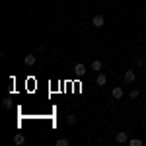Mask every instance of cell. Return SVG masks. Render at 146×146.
<instances>
[{
    "label": "cell",
    "mask_w": 146,
    "mask_h": 146,
    "mask_svg": "<svg viewBox=\"0 0 146 146\" xmlns=\"http://www.w3.org/2000/svg\"><path fill=\"white\" fill-rule=\"evenodd\" d=\"M74 74H76V76H84V74H86V64H82V62L74 64Z\"/></svg>",
    "instance_id": "6da1fadb"
},
{
    "label": "cell",
    "mask_w": 146,
    "mask_h": 146,
    "mask_svg": "<svg viewBox=\"0 0 146 146\" xmlns=\"http://www.w3.org/2000/svg\"><path fill=\"white\" fill-rule=\"evenodd\" d=\"M135 80H136V74L133 72V70H127V72H125V82L131 84V82H135Z\"/></svg>",
    "instance_id": "7a4b0ae2"
},
{
    "label": "cell",
    "mask_w": 146,
    "mask_h": 146,
    "mask_svg": "<svg viewBox=\"0 0 146 146\" xmlns=\"http://www.w3.org/2000/svg\"><path fill=\"white\" fill-rule=\"evenodd\" d=\"M35 60H37V58H35V55H31V53H29V55H25V58H23V62H25L27 66H33Z\"/></svg>",
    "instance_id": "3957f363"
},
{
    "label": "cell",
    "mask_w": 146,
    "mask_h": 146,
    "mask_svg": "<svg viewBox=\"0 0 146 146\" xmlns=\"http://www.w3.org/2000/svg\"><path fill=\"white\" fill-rule=\"evenodd\" d=\"M92 23H94L96 27H101V25L105 23V20H103V16H94V20H92Z\"/></svg>",
    "instance_id": "277c9868"
},
{
    "label": "cell",
    "mask_w": 146,
    "mask_h": 146,
    "mask_svg": "<svg viewBox=\"0 0 146 146\" xmlns=\"http://www.w3.org/2000/svg\"><path fill=\"white\" fill-rule=\"evenodd\" d=\"M96 84H98L100 88H103V86L107 84V78H105V74H98V78H96Z\"/></svg>",
    "instance_id": "5b68a950"
},
{
    "label": "cell",
    "mask_w": 146,
    "mask_h": 146,
    "mask_svg": "<svg viewBox=\"0 0 146 146\" xmlns=\"http://www.w3.org/2000/svg\"><path fill=\"white\" fill-rule=\"evenodd\" d=\"M111 96L115 98V100H121V98H123V90L117 86V88H113V90H111Z\"/></svg>",
    "instance_id": "8992f818"
},
{
    "label": "cell",
    "mask_w": 146,
    "mask_h": 146,
    "mask_svg": "<svg viewBox=\"0 0 146 146\" xmlns=\"http://www.w3.org/2000/svg\"><path fill=\"white\" fill-rule=\"evenodd\" d=\"M115 140H117L119 144H123V142H127V140H129V138H127V133H123V131H121V133H117V136H115Z\"/></svg>",
    "instance_id": "52a82bcc"
},
{
    "label": "cell",
    "mask_w": 146,
    "mask_h": 146,
    "mask_svg": "<svg viewBox=\"0 0 146 146\" xmlns=\"http://www.w3.org/2000/svg\"><path fill=\"white\" fill-rule=\"evenodd\" d=\"M90 68H92V70H96V72H101V68H103V64H101V60H94Z\"/></svg>",
    "instance_id": "ba28073f"
},
{
    "label": "cell",
    "mask_w": 146,
    "mask_h": 146,
    "mask_svg": "<svg viewBox=\"0 0 146 146\" xmlns=\"http://www.w3.org/2000/svg\"><path fill=\"white\" fill-rule=\"evenodd\" d=\"M2 105H4V109H12V105H14V101L10 98H6V100H2Z\"/></svg>",
    "instance_id": "9c48e42d"
},
{
    "label": "cell",
    "mask_w": 146,
    "mask_h": 146,
    "mask_svg": "<svg viewBox=\"0 0 146 146\" xmlns=\"http://www.w3.org/2000/svg\"><path fill=\"white\" fill-rule=\"evenodd\" d=\"M23 142H25V138H23V135H16L14 136V144H23Z\"/></svg>",
    "instance_id": "30bf717a"
},
{
    "label": "cell",
    "mask_w": 146,
    "mask_h": 146,
    "mask_svg": "<svg viewBox=\"0 0 146 146\" xmlns=\"http://www.w3.org/2000/svg\"><path fill=\"white\" fill-rule=\"evenodd\" d=\"M70 142H68V138H58L56 140V146H68Z\"/></svg>",
    "instance_id": "8fae6325"
},
{
    "label": "cell",
    "mask_w": 146,
    "mask_h": 146,
    "mask_svg": "<svg viewBox=\"0 0 146 146\" xmlns=\"http://www.w3.org/2000/svg\"><path fill=\"white\" fill-rule=\"evenodd\" d=\"M129 144H131V146H142V140H138V138H133V140H129Z\"/></svg>",
    "instance_id": "7c38bea8"
},
{
    "label": "cell",
    "mask_w": 146,
    "mask_h": 146,
    "mask_svg": "<svg viewBox=\"0 0 146 146\" xmlns=\"http://www.w3.org/2000/svg\"><path fill=\"white\" fill-rule=\"evenodd\" d=\"M66 123L68 125H74V123H76V117H74V115H68V117H66Z\"/></svg>",
    "instance_id": "4fadbf2b"
},
{
    "label": "cell",
    "mask_w": 146,
    "mask_h": 146,
    "mask_svg": "<svg viewBox=\"0 0 146 146\" xmlns=\"http://www.w3.org/2000/svg\"><path fill=\"white\" fill-rule=\"evenodd\" d=\"M129 96H131L133 100H136V98H138V90H133V92H131V94H129Z\"/></svg>",
    "instance_id": "5bb4252c"
},
{
    "label": "cell",
    "mask_w": 146,
    "mask_h": 146,
    "mask_svg": "<svg viewBox=\"0 0 146 146\" xmlns=\"http://www.w3.org/2000/svg\"><path fill=\"white\" fill-rule=\"evenodd\" d=\"M142 64H144V60H142V58H136V66L140 68V66H142Z\"/></svg>",
    "instance_id": "9a60e30c"
}]
</instances>
